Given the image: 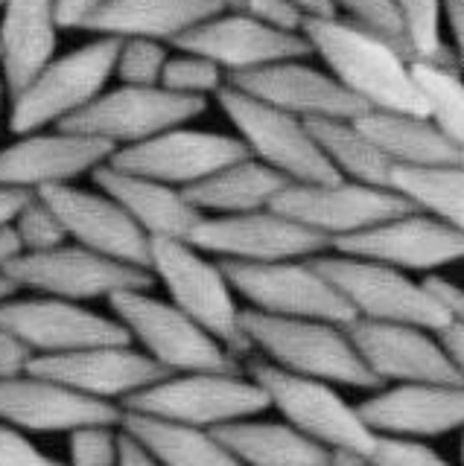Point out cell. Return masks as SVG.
<instances>
[{"instance_id": "6da1fadb", "label": "cell", "mask_w": 464, "mask_h": 466, "mask_svg": "<svg viewBox=\"0 0 464 466\" xmlns=\"http://www.w3.org/2000/svg\"><path fill=\"white\" fill-rule=\"evenodd\" d=\"M304 38L313 56L325 58L327 73H333L345 91L366 106V111L427 114L412 73V58L391 41L351 24L342 15H327V18L310 15Z\"/></svg>"}, {"instance_id": "7a4b0ae2", "label": "cell", "mask_w": 464, "mask_h": 466, "mask_svg": "<svg viewBox=\"0 0 464 466\" xmlns=\"http://www.w3.org/2000/svg\"><path fill=\"white\" fill-rule=\"evenodd\" d=\"M240 327L249 347L260 350L269 359V364L281 370L362 390H376L383 385L366 368L354 341L347 339V329L339 324L242 309Z\"/></svg>"}, {"instance_id": "3957f363", "label": "cell", "mask_w": 464, "mask_h": 466, "mask_svg": "<svg viewBox=\"0 0 464 466\" xmlns=\"http://www.w3.org/2000/svg\"><path fill=\"white\" fill-rule=\"evenodd\" d=\"M111 312L158 368L176 373H240V361L225 344L201 329L176 303L152 298L150 291H123L111 298Z\"/></svg>"}, {"instance_id": "277c9868", "label": "cell", "mask_w": 464, "mask_h": 466, "mask_svg": "<svg viewBox=\"0 0 464 466\" xmlns=\"http://www.w3.org/2000/svg\"><path fill=\"white\" fill-rule=\"evenodd\" d=\"M249 373L266 390L272 408H278L284 422L304 437L325 446L330 455L371 458L380 434L366 426L359 408L347 402L330 382L281 370L269 361H252Z\"/></svg>"}, {"instance_id": "5b68a950", "label": "cell", "mask_w": 464, "mask_h": 466, "mask_svg": "<svg viewBox=\"0 0 464 466\" xmlns=\"http://www.w3.org/2000/svg\"><path fill=\"white\" fill-rule=\"evenodd\" d=\"M120 38H103L82 44L65 56H56L38 76L9 99V131L33 135L47 126L59 128L106 91L118 65Z\"/></svg>"}, {"instance_id": "8992f818", "label": "cell", "mask_w": 464, "mask_h": 466, "mask_svg": "<svg viewBox=\"0 0 464 466\" xmlns=\"http://www.w3.org/2000/svg\"><path fill=\"white\" fill-rule=\"evenodd\" d=\"M150 274L155 283H164L170 303L191 315L231 353H249L252 347L240 327L242 309L237 303V291L231 289L220 262L201 254L187 239H152Z\"/></svg>"}, {"instance_id": "52a82bcc", "label": "cell", "mask_w": 464, "mask_h": 466, "mask_svg": "<svg viewBox=\"0 0 464 466\" xmlns=\"http://www.w3.org/2000/svg\"><path fill=\"white\" fill-rule=\"evenodd\" d=\"M123 411L143 414L179 426L220 429L228 422L260 417L272 408L266 390L240 373H176L138 390L120 402Z\"/></svg>"}, {"instance_id": "ba28073f", "label": "cell", "mask_w": 464, "mask_h": 466, "mask_svg": "<svg viewBox=\"0 0 464 466\" xmlns=\"http://www.w3.org/2000/svg\"><path fill=\"white\" fill-rule=\"evenodd\" d=\"M216 99L249 155L284 175L289 184H327L342 178L313 137L310 126L298 116L266 106L231 85H225Z\"/></svg>"}, {"instance_id": "9c48e42d", "label": "cell", "mask_w": 464, "mask_h": 466, "mask_svg": "<svg viewBox=\"0 0 464 466\" xmlns=\"http://www.w3.org/2000/svg\"><path fill=\"white\" fill-rule=\"evenodd\" d=\"M220 266L231 289L245 298L263 315L278 318H313L327 324L347 327L356 315L339 289L315 268L313 259H284V262H225Z\"/></svg>"}, {"instance_id": "30bf717a", "label": "cell", "mask_w": 464, "mask_h": 466, "mask_svg": "<svg viewBox=\"0 0 464 466\" xmlns=\"http://www.w3.org/2000/svg\"><path fill=\"white\" fill-rule=\"evenodd\" d=\"M315 268L339 289V295L351 303L362 320H383V324H406L429 332H441L447 324L444 312L432 295L409 277V271L383 266L359 257H313Z\"/></svg>"}, {"instance_id": "8fae6325", "label": "cell", "mask_w": 464, "mask_h": 466, "mask_svg": "<svg viewBox=\"0 0 464 466\" xmlns=\"http://www.w3.org/2000/svg\"><path fill=\"white\" fill-rule=\"evenodd\" d=\"M205 111L208 99L172 94L161 85H120L108 94L103 91L88 108L74 114L59 128L88 135L114 146V149H123V146H135L155 135H164L170 128L187 126Z\"/></svg>"}, {"instance_id": "7c38bea8", "label": "cell", "mask_w": 464, "mask_h": 466, "mask_svg": "<svg viewBox=\"0 0 464 466\" xmlns=\"http://www.w3.org/2000/svg\"><path fill=\"white\" fill-rule=\"evenodd\" d=\"M6 277L18 289H33L38 295L91 303L111 300L123 291H150L155 277L147 268L94 254L82 245H62L47 254H24L6 268Z\"/></svg>"}, {"instance_id": "4fadbf2b", "label": "cell", "mask_w": 464, "mask_h": 466, "mask_svg": "<svg viewBox=\"0 0 464 466\" xmlns=\"http://www.w3.org/2000/svg\"><path fill=\"white\" fill-rule=\"evenodd\" d=\"M272 210L322 233L333 245L336 239L371 230L415 208L395 189L339 178L327 184H286L281 196L272 201Z\"/></svg>"}, {"instance_id": "5bb4252c", "label": "cell", "mask_w": 464, "mask_h": 466, "mask_svg": "<svg viewBox=\"0 0 464 466\" xmlns=\"http://www.w3.org/2000/svg\"><path fill=\"white\" fill-rule=\"evenodd\" d=\"M242 157L252 155L237 135L179 126L143 143L123 146L111 155L108 164L114 169L143 175V178L161 181L167 187L187 189Z\"/></svg>"}, {"instance_id": "9a60e30c", "label": "cell", "mask_w": 464, "mask_h": 466, "mask_svg": "<svg viewBox=\"0 0 464 466\" xmlns=\"http://www.w3.org/2000/svg\"><path fill=\"white\" fill-rule=\"evenodd\" d=\"M187 242L201 254L225 262L313 259L333 248L322 233L274 213L272 208L240 216H205Z\"/></svg>"}, {"instance_id": "2e32d148", "label": "cell", "mask_w": 464, "mask_h": 466, "mask_svg": "<svg viewBox=\"0 0 464 466\" xmlns=\"http://www.w3.org/2000/svg\"><path fill=\"white\" fill-rule=\"evenodd\" d=\"M0 329L15 332L36 356H65L88 347L132 344L118 318L59 298H9L0 303Z\"/></svg>"}, {"instance_id": "e0dca14e", "label": "cell", "mask_w": 464, "mask_h": 466, "mask_svg": "<svg viewBox=\"0 0 464 466\" xmlns=\"http://www.w3.org/2000/svg\"><path fill=\"white\" fill-rule=\"evenodd\" d=\"M181 53H196L220 67L225 76H240L269 65L310 58L313 50L304 35H289L257 24L240 9H225L211 21L193 26L191 33L172 41Z\"/></svg>"}, {"instance_id": "ac0fdd59", "label": "cell", "mask_w": 464, "mask_h": 466, "mask_svg": "<svg viewBox=\"0 0 464 466\" xmlns=\"http://www.w3.org/2000/svg\"><path fill=\"white\" fill-rule=\"evenodd\" d=\"M114 152V146L77 131H33L0 149V187L38 196L41 189L74 184L79 175L99 169Z\"/></svg>"}, {"instance_id": "d6986e66", "label": "cell", "mask_w": 464, "mask_h": 466, "mask_svg": "<svg viewBox=\"0 0 464 466\" xmlns=\"http://www.w3.org/2000/svg\"><path fill=\"white\" fill-rule=\"evenodd\" d=\"M345 257L374 259L400 271H432L464 262V230H456L420 210H409L391 222L333 242Z\"/></svg>"}, {"instance_id": "ffe728a7", "label": "cell", "mask_w": 464, "mask_h": 466, "mask_svg": "<svg viewBox=\"0 0 464 466\" xmlns=\"http://www.w3.org/2000/svg\"><path fill=\"white\" fill-rule=\"evenodd\" d=\"M347 339L354 341L359 359L380 382L397 385H432L461 382L459 370L444 353L438 335L420 327L383 324V320L356 318L347 324ZM464 385V382H461Z\"/></svg>"}, {"instance_id": "44dd1931", "label": "cell", "mask_w": 464, "mask_h": 466, "mask_svg": "<svg viewBox=\"0 0 464 466\" xmlns=\"http://www.w3.org/2000/svg\"><path fill=\"white\" fill-rule=\"evenodd\" d=\"M38 196L62 218L67 239H74V245L150 271L152 239L103 189H82L74 184H65L41 189Z\"/></svg>"}, {"instance_id": "7402d4cb", "label": "cell", "mask_w": 464, "mask_h": 466, "mask_svg": "<svg viewBox=\"0 0 464 466\" xmlns=\"http://www.w3.org/2000/svg\"><path fill=\"white\" fill-rule=\"evenodd\" d=\"M228 85L266 102V106L298 116L304 123L356 120V116L366 114V106L347 94L333 73L318 70L304 58L240 73V76H231Z\"/></svg>"}, {"instance_id": "603a6c76", "label": "cell", "mask_w": 464, "mask_h": 466, "mask_svg": "<svg viewBox=\"0 0 464 466\" xmlns=\"http://www.w3.org/2000/svg\"><path fill=\"white\" fill-rule=\"evenodd\" d=\"M30 373L53 379L82 397L118 405L170 376L135 344L88 347L65 356H36Z\"/></svg>"}, {"instance_id": "cb8c5ba5", "label": "cell", "mask_w": 464, "mask_h": 466, "mask_svg": "<svg viewBox=\"0 0 464 466\" xmlns=\"http://www.w3.org/2000/svg\"><path fill=\"white\" fill-rule=\"evenodd\" d=\"M123 408L82 397L53 379L26 373L0 382V422L18 431H77L82 426H120Z\"/></svg>"}, {"instance_id": "d4e9b609", "label": "cell", "mask_w": 464, "mask_h": 466, "mask_svg": "<svg viewBox=\"0 0 464 466\" xmlns=\"http://www.w3.org/2000/svg\"><path fill=\"white\" fill-rule=\"evenodd\" d=\"M359 417L374 434L386 437H438L464 429V385L432 382V385H395L366 400Z\"/></svg>"}, {"instance_id": "484cf974", "label": "cell", "mask_w": 464, "mask_h": 466, "mask_svg": "<svg viewBox=\"0 0 464 466\" xmlns=\"http://www.w3.org/2000/svg\"><path fill=\"white\" fill-rule=\"evenodd\" d=\"M56 0H4L0 4V70L6 96H18L56 58L59 44Z\"/></svg>"}, {"instance_id": "4316f807", "label": "cell", "mask_w": 464, "mask_h": 466, "mask_svg": "<svg viewBox=\"0 0 464 466\" xmlns=\"http://www.w3.org/2000/svg\"><path fill=\"white\" fill-rule=\"evenodd\" d=\"M91 175L97 189L118 201L150 239H191L205 218L176 187L114 169L111 164H103Z\"/></svg>"}, {"instance_id": "83f0119b", "label": "cell", "mask_w": 464, "mask_h": 466, "mask_svg": "<svg viewBox=\"0 0 464 466\" xmlns=\"http://www.w3.org/2000/svg\"><path fill=\"white\" fill-rule=\"evenodd\" d=\"M220 12H225L220 0H108L82 29L103 38H152L172 44Z\"/></svg>"}, {"instance_id": "f1b7e54d", "label": "cell", "mask_w": 464, "mask_h": 466, "mask_svg": "<svg viewBox=\"0 0 464 466\" xmlns=\"http://www.w3.org/2000/svg\"><path fill=\"white\" fill-rule=\"evenodd\" d=\"M356 126L376 143L395 167L429 169L464 164V152L449 143L441 128L427 114H383L366 111L356 116Z\"/></svg>"}, {"instance_id": "f546056e", "label": "cell", "mask_w": 464, "mask_h": 466, "mask_svg": "<svg viewBox=\"0 0 464 466\" xmlns=\"http://www.w3.org/2000/svg\"><path fill=\"white\" fill-rule=\"evenodd\" d=\"M242 466H330L333 455L289 422L240 420L213 429Z\"/></svg>"}, {"instance_id": "4dcf8cb0", "label": "cell", "mask_w": 464, "mask_h": 466, "mask_svg": "<svg viewBox=\"0 0 464 466\" xmlns=\"http://www.w3.org/2000/svg\"><path fill=\"white\" fill-rule=\"evenodd\" d=\"M289 181L254 157H242L237 164L220 169L211 178L181 189L184 198L193 204L201 216H240L272 208Z\"/></svg>"}, {"instance_id": "1f68e13d", "label": "cell", "mask_w": 464, "mask_h": 466, "mask_svg": "<svg viewBox=\"0 0 464 466\" xmlns=\"http://www.w3.org/2000/svg\"><path fill=\"white\" fill-rule=\"evenodd\" d=\"M120 429L161 466H242L208 429L179 426V422L129 411H123Z\"/></svg>"}, {"instance_id": "d6a6232c", "label": "cell", "mask_w": 464, "mask_h": 466, "mask_svg": "<svg viewBox=\"0 0 464 466\" xmlns=\"http://www.w3.org/2000/svg\"><path fill=\"white\" fill-rule=\"evenodd\" d=\"M307 126L342 178L391 189L395 164L376 149V143L356 126V120H318Z\"/></svg>"}, {"instance_id": "836d02e7", "label": "cell", "mask_w": 464, "mask_h": 466, "mask_svg": "<svg viewBox=\"0 0 464 466\" xmlns=\"http://www.w3.org/2000/svg\"><path fill=\"white\" fill-rule=\"evenodd\" d=\"M391 189L400 193L415 210L456 230H464V164L429 169L395 167Z\"/></svg>"}, {"instance_id": "e575fe53", "label": "cell", "mask_w": 464, "mask_h": 466, "mask_svg": "<svg viewBox=\"0 0 464 466\" xmlns=\"http://www.w3.org/2000/svg\"><path fill=\"white\" fill-rule=\"evenodd\" d=\"M427 116L464 152V73L456 62H412Z\"/></svg>"}, {"instance_id": "d590c367", "label": "cell", "mask_w": 464, "mask_h": 466, "mask_svg": "<svg viewBox=\"0 0 464 466\" xmlns=\"http://www.w3.org/2000/svg\"><path fill=\"white\" fill-rule=\"evenodd\" d=\"M412 62H456L453 47L444 41L447 0H395Z\"/></svg>"}, {"instance_id": "8d00e7d4", "label": "cell", "mask_w": 464, "mask_h": 466, "mask_svg": "<svg viewBox=\"0 0 464 466\" xmlns=\"http://www.w3.org/2000/svg\"><path fill=\"white\" fill-rule=\"evenodd\" d=\"M228 85V76L208 58H201L196 53H176L167 58L164 73H161V87L181 96H196L208 99L216 96Z\"/></svg>"}, {"instance_id": "74e56055", "label": "cell", "mask_w": 464, "mask_h": 466, "mask_svg": "<svg viewBox=\"0 0 464 466\" xmlns=\"http://www.w3.org/2000/svg\"><path fill=\"white\" fill-rule=\"evenodd\" d=\"M167 44L152 38H126L120 41L118 65L114 76L120 85H138V87H155L161 85V73L167 65Z\"/></svg>"}, {"instance_id": "f35d334b", "label": "cell", "mask_w": 464, "mask_h": 466, "mask_svg": "<svg viewBox=\"0 0 464 466\" xmlns=\"http://www.w3.org/2000/svg\"><path fill=\"white\" fill-rule=\"evenodd\" d=\"M12 228L18 230V237L24 242V254H47L67 245V230L62 225V218L56 216V210L41 196H33L24 204Z\"/></svg>"}, {"instance_id": "ab89813d", "label": "cell", "mask_w": 464, "mask_h": 466, "mask_svg": "<svg viewBox=\"0 0 464 466\" xmlns=\"http://www.w3.org/2000/svg\"><path fill=\"white\" fill-rule=\"evenodd\" d=\"M330 4L336 9V15L342 12V18L391 41L395 47H400L406 56H409V41H406L403 21H400L395 0H330Z\"/></svg>"}, {"instance_id": "60d3db41", "label": "cell", "mask_w": 464, "mask_h": 466, "mask_svg": "<svg viewBox=\"0 0 464 466\" xmlns=\"http://www.w3.org/2000/svg\"><path fill=\"white\" fill-rule=\"evenodd\" d=\"M120 426H82L67 434V466H118Z\"/></svg>"}, {"instance_id": "b9f144b4", "label": "cell", "mask_w": 464, "mask_h": 466, "mask_svg": "<svg viewBox=\"0 0 464 466\" xmlns=\"http://www.w3.org/2000/svg\"><path fill=\"white\" fill-rule=\"evenodd\" d=\"M371 466H453L427 443L409 441V437H376V446L368 458Z\"/></svg>"}, {"instance_id": "7bdbcfd3", "label": "cell", "mask_w": 464, "mask_h": 466, "mask_svg": "<svg viewBox=\"0 0 464 466\" xmlns=\"http://www.w3.org/2000/svg\"><path fill=\"white\" fill-rule=\"evenodd\" d=\"M240 12H245L257 24L289 35H304V26H307L310 18L295 0H242Z\"/></svg>"}, {"instance_id": "ee69618b", "label": "cell", "mask_w": 464, "mask_h": 466, "mask_svg": "<svg viewBox=\"0 0 464 466\" xmlns=\"http://www.w3.org/2000/svg\"><path fill=\"white\" fill-rule=\"evenodd\" d=\"M0 466H65L41 451L24 431L0 422Z\"/></svg>"}, {"instance_id": "f6af8a7d", "label": "cell", "mask_w": 464, "mask_h": 466, "mask_svg": "<svg viewBox=\"0 0 464 466\" xmlns=\"http://www.w3.org/2000/svg\"><path fill=\"white\" fill-rule=\"evenodd\" d=\"M36 361V353L26 347L15 332L0 329V382L26 376Z\"/></svg>"}, {"instance_id": "bcb514c9", "label": "cell", "mask_w": 464, "mask_h": 466, "mask_svg": "<svg viewBox=\"0 0 464 466\" xmlns=\"http://www.w3.org/2000/svg\"><path fill=\"white\" fill-rule=\"evenodd\" d=\"M420 283H424V289L432 295V300L438 303V309L444 312L447 324L464 327V289L456 286L453 280H447V277H438V274H432Z\"/></svg>"}, {"instance_id": "7dc6e473", "label": "cell", "mask_w": 464, "mask_h": 466, "mask_svg": "<svg viewBox=\"0 0 464 466\" xmlns=\"http://www.w3.org/2000/svg\"><path fill=\"white\" fill-rule=\"evenodd\" d=\"M108 0H56V21L62 29H82L91 15Z\"/></svg>"}, {"instance_id": "c3c4849f", "label": "cell", "mask_w": 464, "mask_h": 466, "mask_svg": "<svg viewBox=\"0 0 464 466\" xmlns=\"http://www.w3.org/2000/svg\"><path fill=\"white\" fill-rule=\"evenodd\" d=\"M438 335V341L444 347V353L449 356V361H453V368L459 370V379L464 382V327H456V324H449L444 327L441 332H435Z\"/></svg>"}, {"instance_id": "681fc988", "label": "cell", "mask_w": 464, "mask_h": 466, "mask_svg": "<svg viewBox=\"0 0 464 466\" xmlns=\"http://www.w3.org/2000/svg\"><path fill=\"white\" fill-rule=\"evenodd\" d=\"M444 21L449 26V33H453V56H456V65L464 73V6L447 4Z\"/></svg>"}, {"instance_id": "f907efd6", "label": "cell", "mask_w": 464, "mask_h": 466, "mask_svg": "<svg viewBox=\"0 0 464 466\" xmlns=\"http://www.w3.org/2000/svg\"><path fill=\"white\" fill-rule=\"evenodd\" d=\"M21 257H24V242L18 237V230L12 225H4L0 228V274H6V268Z\"/></svg>"}, {"instance_id": "816d5d0a", "label": "cell", "mask_w": 464, "mask_h": 466, "mask_svg": "<svg viewBox=\"0 0 464 466\" xmlns=\"http://www.w3.org/2000/svg\"><path fill=\"white\" fill-rule=\"evenodd\" d=\"M33 198V193H24V189H9L0 187V228L15 222V216L21 213V208Z\"/></svg>"}, {"instance_id": "f5cc1de1", "label": "cell", "mask_w": 464, "mask_h": 466, "mask_svg": "<svg viewBox=\"0 0 464 466\" xmlns=\"http://www.w3.org/2000/svg\"><path fill=\"white\" fill-rule=\"evenodd\" d=\"M118 466H161L147 449H140L132 437L123 431V443H120V463Z\"/></svg>"}, {"instance_id": "db71d44e", "label": "cell", "mask_w": 464, "mask_h": 466, "mask_svg": "<svg viewBox=\"0 0 464 466\" xmlns=\"http://www.w3.org/2000/svg\"><path fill=\"white\" fill-rule=\"evenodd\" d=\"M295 4L307 15H313V18H327V15H336V9H333L330 0H295Z\"/></svg>"}, {"instance_id": "11a10c76", "label": "cell", "mask_w": 464, "mask_h": 466, "mask_svg": "<svg viewBox=\"0 0 464 466\" xmlns=\"http://www.w3.org/2000/svg\"><path fill=\"white\" fill-rule=\"evenodd\" d=\"M18 291H21V289H18L15 283H12L6 274H0V303H4V300H9V298H15Z\"/></svg>"}, {"instance_id": "9f6ffc18", "label": "cell", "mask_w": 464, "mask_h": 466, "mask_svg": "<svg viewBox=\"0 0 464 466\" xmlns=\"http://www.w3.org/2000/svg\"><path fill=\"white\" fill-rule=\"evenodd\" d=\"M330 463L333 466H371L366 458H356V455H333Z\"/></svg>"}, {"instance_id": "6f0895ef", "label": "cell", "mask_w": 464, "mask_h": 466, "mask_svg": "<svg viewBox=\"0 0 464 466\" xmlns=\"http://www.w3.org/2000/svg\"><path fill=\"white\" fill-rule=\"evenodd\" d=\"M220 4H222L225 9H240V6H242V0H220Z\"/></svg>"}, {"instance_id": "680465c9", "label": "cell", "mask_w": 464, "mask_h": 466, "mask_svg": "<svg viewBox=\"0 0 464 466\" xmlns=\"http://www.w3.org/2000/svg\"><path fill=\"white\" fill-rule=\"evenodd\" d=\"M4 102H6V87H4V79H0V108H4Z\"/></svg>"}, {"instance_id": "91938a15", "label": "cell", "mask_w": 464, "mask_h": 466, "mask_svg": "<svg viewBox=\"0 0 464 466\" xmlns=\"http://www.w3.org/2000/svg\"><path fill=\"white\" fill-rule=\"evenodd\" d=\"M459 461H461V466H464V434H461V451H459Z\"/></svg>"}, {"instance_id": "94428289", "label": "cell", "mask_w": 464, "mask_h": 466, "mask_svg": "<svg viewBox=\"0 0 464 466\" xmlns=\"http://www.w3.org/2000/svg\"><path fill=\"white\" fill-rule=\"evenodd\" d=\"M447 4H456V6H464V0H447Z\"/></svg>"}, {"instance_id": "6125c7cd", "label": "cell", "mask_w": 464, "mask_h": 466, "mask_svg": "<svg viewBox=\"0 0 464 466\" xmlns=\"http://www.w3.org/2000/svg\"><path fill=\"white\" fill-rule=\"evenodd\" d=\"M0 56H4V50H0Z\"/></svg>"}, {"instance_id": "be15d7a7", "label": "cell", "mask_w": 464, "mask_h": 466, "mask_svg": "<svg viewBox=\"0 0 464 466\" xmlns=\"http://www.w3.org/2000/svg\"><path fill=\"white\" fill-rule=\"evenodd\" d=\"M0 4H4V0H0Z\"/></svg>"}, {"instance_id": "e7e4bbea", "label": "cell", "mask_w": 464, "mask_h": 466, "mask_svg": "<svg viewBox=\"0 0 464 466\" xmlns=\"http://www.w3.org/2000/svg\"><path fill=\"white\" fill-rule=\"evenodd\" d=\"M330 466H333V463H330Z\"/></svg>"}]
</instances>
